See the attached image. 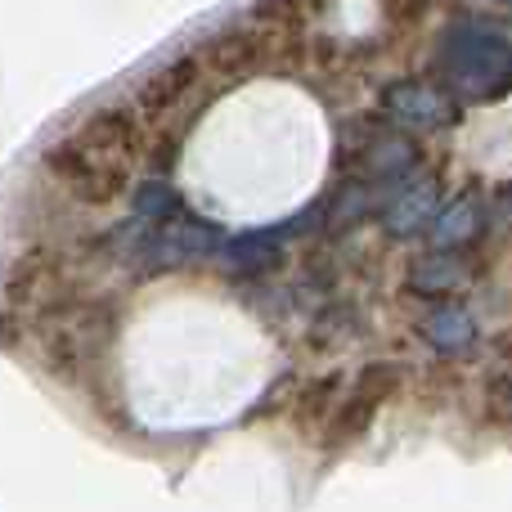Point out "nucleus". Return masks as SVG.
Wrapping results in <instances>:
<instances>
[{
    "instance_id": "1",
    "label": "nucleus",
    "mask_w": 512,
    "mask_h": 512,
    "mask_svg": "<svg viewBox=\"0 0 512 512\" xmlns=\"http://www.w3.org/2000/svg\"><path fill=\"white\" fill-rule=\"evenodd\" d=\"M279 378L274 342L225 301H167L117 346V405L135 432L203 436L239 423Z\"/></svg>"
},
{
    "instance_id": "2",
    "label": "nucleus",
    "mask_w": 512,
    "mask_h": 512,
    "mask_svg": "<svg viewBox=\"0 0 512 512\" xmlns=\"http://www.w3.org/2000/svg\"><path fill=\"white\" fill-rule=\"evenodd\" d=\"M441 77L463 99H499L512 86V41L490 27L463 23L441 45Z\"/></svg>"
},
{
    "instance_id": "3",
    "label": "nucleus",
    "mask_w": 512,
    "mask_h": 512,
    "mask_svg": "<svg viewBox=\"0 0 512 512\" xmlns=\"http://www.w3.org/2000/svg\"><path fill=\"white\" fill-rule=\"evenodd\" d=\"M203 54H176V59H167L158 72H153L149 81H140V90H135V104L144 108V113H171V108L180 104V99H189L198 90V81H203Z\"/></svg>"
},
{
    "instance_id": "4",
    "label": "nucleus",
    "mask_w": 512,
    "mask_h": 512,
    "mask_svg": "<svg viewBox=\"0 0 512 512\" xmlns=\"http://www.w3.org/2000/svg\"><path fill=\"white\" fill-rule=\"evenodd\" d=\"M382 108L391 117H400V122H423V126H441V117L450 113L445 95H436L432 86H414V81H396L382 95Z\"/></svg>"
},
{
    "instance_id": "5",
    "label": "nucleus",
    "mask_w": 512,
    "mask_h": 512,
    "mask_svg": "<svg viewBox=\"0 0 512 512\" xmlns=\"http://www.w3.org/2000/svg\"><path fill=\"white\" fill-rule=\"evenodd\" d=\"M387 5V18L391 23H418L427 9V0H382Z\"/></svg>"
},
{
    "instance_id": "6",
    "label": "nucleus",
    "mask_w": 512,
    "mask_h": 512,
    "mask_svg": "<svg viewBox=\"0 0 512 512\" xmlns=\"http://www.w3.org/2000/svg\"><path fill=\"white\" fill-rule=\"evenodd\" d=\"M504 5H512V0H504Z\"/></svg>"
}]
</instances>
